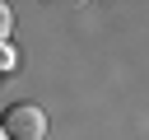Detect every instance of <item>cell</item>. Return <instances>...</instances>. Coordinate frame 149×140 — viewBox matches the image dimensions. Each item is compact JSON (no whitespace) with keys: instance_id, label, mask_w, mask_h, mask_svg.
<instances>
[{"instance_id":"obj_1","label":"cell","mask_w":149,"mask_h":140,"mask_svg":"<svg viewBox=\"0 0 149 140\" xmlns=\"http://www.w3.org/2000/svg\"><path fill=\"white\" fill-rule=\"evenodd\" d=\"M47 135V112L33 103H14L5 112V140H42Z\"/></svg>"},{"instance_id":"obj_2","label":"cell","mask_w":149,"mask_h":140,"mask_svg":"<svg viewBox=\"0 0 149 140\" xmlns=\"http://www.w3.org/2000/svg\"><path fill=\"white\" fill-rule=\"evenodd\" d=\"M9 28H14V9H9V5L0 0V47L9 42Z\"/></svg>"},{"instance_id":"obj_3","label":"cell","mask_w":149,"mask_h":140,"mask_svg":"<svg viewBox=\"0 0 149 140\" xmlns=\"http://www.w3.org/2000/svg\"><path fill=\"white\" fill-rule=\"evenodd\" d=\"M0 140H5V126H0Z\"/></svg>"}]
</instances>
